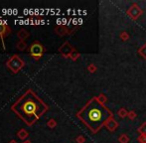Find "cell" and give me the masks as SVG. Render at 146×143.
Masks as SVG:
<instances>
[{
    "instance_id": "cell-1",
    "label": "cell",
    "mask_w": 146,
    "mask_h": 143,
    "mask_svg": "<svg viewBox=\"0 0 146 143\" xmlns=\"http://www.w3.org/2000/svg\"><path fill=\"white\" fill-rule=\"evenodd\" d=\"M48 108V105H45L32 89H28L11 107V109L22 118L27 125L34 124Z\"/></svg>"
},
{
    "instance_id": "cell-2",
    "label": "cell",
    "mask_w": 146,
    "mask_h": 143,
    "mask_svg": "<svg viewBox=\"0 0 146 143\" xmlns=\"http://www.w3.org/2000/svg\"><path fill=\"white\" fill-rule=\"evenodd\" d=\"M111 112L96 97H92L79 112L77 116L92 132L96 133L111 117Z\"/></svg>"
},
{
    "instance_id": "cell-3",
    "label": "cell",
    "mask_w": 146,
    "mask_h": 143,
    "mask_svg": "<svg viewBox=\"0 0 146 143\" xmlns=\"http://www.w3.org/2000/svg\"><path fill=\"white\" fill-rule=\"evenodd\" d=\"M6 65H7L8 68L13 72L14 73H17L18 72L24 67L25 63H24V61L22 60V59H20L17 55H14V56H12L11 58L7 61Z\"/></svg>"
},
{
    "instance_id": "cell-4",
    "label": "cell",
    "mask_w": 146,
    "mask_h": 143,
    "mask_svg": "<svg viewBox=\"0 0 146 143\" xmlns=\"http://www.w3.org/2000/svg\"><path fill=\"white\" fill-rule=\"evenodd\" d=\"M29 53L30 55L35 59V60H39L41 59V57L43 56V53H44V47L38 41H35L29 48Z\"/></svg>"
},
{
    "instance_id": "cell-5",
    "label": "cell",
    "mask_w": 146,
    "mask_h": 143,
    "mask_svg": "<svg viewBox=\"0 0 146 143\" xmlns=\"http://www.w3.org/2000/svg\"><path fill=\"white\" fill-rule=\"evenodd\" d=\"M10 32H11V29L9 28V26L7 24H1L0 23V39L2 41V44H3V47L4 46V37L9 35Z\"/></svg>"
},
{
    "instance_id": "cell-6",
    "label": "cell",
    "mask_w": 146,
    "mask_h": 143,
    "mask_svg": "<svg viewBox=\"0 0 146 143\" xmlns=\"http://www.w3.org/2000/svg\"><path fill=\"white\" fill-rule=\"evenodd\" d=\"M17 36H18V38L20 39V41H24L25 39H27L28 37L30 36V34L28 33L27 31H26L25 29H21L19 32L17 33Z\"/></svg>"
},
{
    "instance_id": "cell-7",
    "label": "cell",
    "mask_w": 146,
    "mask_h": 143,
    "mask_svg": "<svg viewBox=\"0 0 146 143\" xmlns=\"http://www.w3.org/2000/svg\"><path fill=\"white\" fill-rule=\"evenodd\" d=\"M28 135H29V133H28V132L26 131L25 129H20L19 131L17 132L18 138H20L21 140H25L26 138L28 137Z\"/></svg>"
},
{
    "instance_id": "cell-8",
    "label": "cell",
    "mask_w": 146,
    "mask_h": 143,
    "mask_svg": "<svg viewBox=\"0 0 146 143\" xmlns=\"http://www.w3.org/2000/svg\"><path fill=\"white\" fill-rule=\"evenodd\" d=\"M16 48L19 51H24L26 48H27V44H26L25 41H19L16 45Z\"/></svg>"
},
{
    "instance_id": "cell-9",
    "label": "cell",
    "mask_w": 146,
    "mask_h": 143,
    "mask_svg": "<svg viewBox=\"0 0 146 143\" xmlns=\"http://www.w3.org/2000/svg\"><path fill=\"white\" fill-rule=\"evenodd\" d=\"M47 125H48L49 127L53 128V127H54V126H56V122L54 121V119H51V120H49V121H48V123H47Z\"/></svg>"
},
{
    "instance_id": "cell-10",
    "label": "cell",
    "mask_w": 146,
    "mask_h": 143,
    "mask_svg": "<svg viewBox=\"0 0 146 143\" xmlns=\"http://www.w3.org/2000/svg\"><path fill=\"white\" fill-rule=\"evenodd\" d=\"M9 143H17V142H16L15 140H11V141H10Z\"/></svg>"
},
{
    "instance_id": "cell-11",
    "label": "cell",
    "mask_w": 146,
    "mask_h": 143,
    "mask_svg": "<svg viewBox=\"0 0 146 143\" xmlns=\"http://www.w3.org/2000/svg\"><path fill=\"white\" fill-rule=\"evenodd\" d=\"M24 143H31V141H29V140H27V141H25Z\"/></svg>"
}]
</instances>
